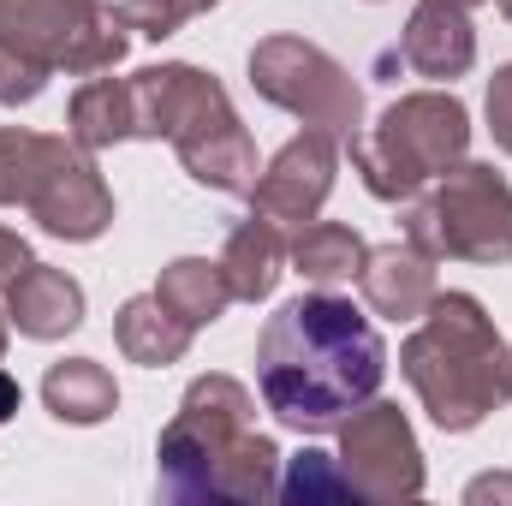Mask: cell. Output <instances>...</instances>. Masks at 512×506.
I'll return each instance as SVG.
<instances>
[{
	"mask_svg": "<svg viewBox=\"0 0 512 506\" xmlns=\"http://www.w3.org/2000/svg\"><path fill=\"white\" fill-rule=\"evenodd\" d=\"M334 167H340V137H328V131L292 137V143L256 173V185H251L256 215H268V221H280V227L316 221V209H322L328 191H334Z\"/></svg>",
	"mask_w": 512,
	"mask_h": 506,
	"instance_id": "obj_10",
	"label": "cell"
},
{
	"mask_svg": "<svg viewBox=\"0 0 512 506\" xmlns=\"http://www.w3.org/2000/svg\"><path fill=\"white\" fill-rule=\"evenodd\" d=\"M364 256H370V245H364L346 221H304L298 239L286 245V262H292L310 286H328V292L346 286V280H358Z\"/></svg>",
	"mask_w": 512,
	"mask_h": 506,
	"instance_id": "obj_16",
	"label": "cell"
},
{
	"mask_svg": "<svg viewBox=\"0 0 512 506\" xmlns=\"http://www.w3.org/2000/svg\"><path fill=\"white\" fill-rule=\"evenodd\" d=\"M501 12H507V18H512V0H501Z\"/></svg>",
	"mask_w": 512,
	"mask_h": 506,
	"instance_id": "obj_29",
	"label": "cell"
},
{
	"mask_svg": "<svg viewBox=\"0 0 512 506\" xmlns=\"http://www.w3.org/2000/svg\"><path fill=\"white\" fill-rule=\"evenodd\" d=\"M66 137H72L78 149H108V143H126V137H137L131 78H90V84L72 96Z\"/></svg>",
	"mask_w": 512,
	"mask_h": 506,
	"instance_id": "obj_17",
	"label": "cell"
},
{
	"mask_svg": "<svg viewBox=\"0 0 512 506\" xmlns=\"http://www.w3.org/2000/svg\"><path fill=\"white\" fill-rule=\"evenodd\" d=\"M280 268H286L280 221L251 215L245 227H233V239H227V251H221V274H227L233 298H245V304L268 298V292H274V280H280Z\"/></svg>",
	"mask_w": 512,
	"mask_h": 506,
	"instance_id": "obj_15",
	"label": "cell"
},
{
	"mask_svg": "<svg viewBox=\"0 0 512 506\" xmlns=\"http://www.w3.org/2000/svg\"><path fill=\"white\" fill-rule=\"evenodd\" d=\"M0 352H6V328H0Z\"/></svg>",
	"mask_w": 512,
	"mask_h": 506,
	"instance_id": "obj_30",
	"label": "cell"
},
{
	"mask_svg": "<svg viewBox=\"0 0 512 506\" xmlns=\"http://www.w3.org/2000/svg\"><path fill=\"white\" fill-rule=\"evenodd\" d=\"M137 102V137H167L185 161V173L209 191L251 197L256 185V143L245 137L227 90L197 66H149L131 78Z\"/></svg>",
	"mask_w": 512,
	"mask_h": 506,
	"instance_id": "obj_4",
	"label": "cell"
},
{
	"mask_svg": "<svg viewBox=\"0 0 512 506\" xmlns=\"http://www.w3.org/2000/svg\"><path fill=\"white\" fill-rule=\"evenodd\" d=\"M191 334H197V328L179 322L155 292H143V298L120 304V316H114V340H120V352H126L131 364H143V370L179 364L185 346H191Z\"/></svg>",
	"mask_w": 512,
	"mask_h": 506,
	"instance_id": "obj_14",
	"label": "cell"
},
{
	"mask_svg": "<svg viewBox=\"0 0 512 506\" xmlns=\"http://www.w3.org/2000/svg\"><path fill=\"white\" fill-rule=\"evenodd\" d=\"M405 245L453 262H507L512 256V185L483 161H453L429 197L405 209Z\"/></svg>",
	"mask_w": 512,
	"mask_h": 506,
	"instance_id": "obj_6",
	"label": "cell"
},
{
	"mask_svg": "<svg viewBox=\"0 0 512 506\" xmlns=\"http://www.w3.org/2000/svg\"><path fill=\"white\" fill-rule=\"evenodd\" d=\"M66 155V137H42V131H0V203H24L42 191L48 167Z\"/></svg>",
	"mask_w": 512,
	"mask_h": 506,
	"instance_id": "obj_20",
	"label": "cell"
},
{
	"mask_svg": "<svg viewBox=\"0 0 512 506\" xmlns=\"http://www.w3.org/2000/svg\"><path fill=\"white\" fill-rule=\"evenodd\" d=\"M42 84H48V66L0 42V108H18V102H36V96H42Z\"/></svg>",
	"mask_w": 512,
	"mask_h": 506,
	"instance_id": "obj_23",
	"label": "cell"
},
{
	"mask_svg": "<svg viewBox=\"0 0 512 506\" xmlns=\"http://www.w3.org/2000/svg\"><path fill=\"white\" fill-rule=\"evenodd\" d=\"M358 286L370 298V310L387 322H417L429 304H435V268L417 245H382V251L364 256L358 268Z\"/></svg>",
	"mask_w": 512,
	"mask_h": 506,
	"instance_id": "obj_13",
	"label": "cell"
},
{
	"mask_svg": "<svg viewBox=\"0 0 512 506\" xmlns=\"http://www.w3.org/2000/svg\"><path fill=\"white\" fill-rule=\"evenodd\" d=\"M489 131H495V143L512 155V66H501L489 78Z\"/></svg>",
	"mask_w": 512,
	"mask_h": 506,
	"instance_id": "obj_24",
	"label": "cell"
},
{
	"mask_svg": "<svg viewBox=\"0 0 512 506\" xmlns=\"http://www.w3.org/2000/svg\"><path fill=\"white\" fill-rule=\"evenodd\" d=\"M399 370L411 376L429 417L453 435L477 429L495 405L512 399V352L471 292H435L423 328L399 352Z\"/></svg>",
	"mask_w": 512,
	"mask_h": 506,
	"instance_id": "obj_3",
	"label": "cell"
},
{
	"mask_svg": "<svg viewBox=\"0 0 512 506\" xmlns=\"http://www.w3.org/2000/svg\"><path fill=\"white\" fill-rule=\"evenodd\" d=\"M42 399H48V411H54L60 423H102V417L120 405V387H114V376H108L96 358H66V364L48 370Z\"/></svg>",
	"mask_w": 512,
	"mask_h": 506,
	"instance_id": "obj_19",
	"label": "cell"
},
{
	"mask_svg": "<svg viewBox=\"0 0 512 506\" xmlns=\"http://www.w3.org/2000/svg\"><path fill=\"white\" fill-rule=\"evenodd\" d=\"M465 143H471V114L459 96H441V90H417V96H399L370 131H358L346 149L370 185V197L382 203H411L429 179H441L453 161H465Z\"/></svg>",
	"mask_w": 512,
	"mask_h": 506,
	"instance_id": "obj_5",
	"label": "cell"
},
{
	"mask_svg": "<svg viewBox=\"0 0 512 506\" xmlns=\"http://www.w3.org/2000/svg\"><path fill=\"white\" fill-rule=\"evenodd\" d=\"M447 6H483V0H447Z\"/></svg>",
	"mask_w": 512,
	"mask_h": 506,
	"instance_id": "obj_28",
	"label": "cell"
},
{
	"mask_svg": "<svg viewBox=\"0 0 512 506\" xmlns=\"http://www.w3.org/2000/svg\"><path fill=\"white\" fill-rule=\"evenodd\" d=\"M387 376V346L370 316L340 292H304L280 304L256 340V381L268 411L298 429L322 435L340 429L358 405L376 399Z\"/></svg>",
	"mask_w": 512,
	"mask_h": 506,
	"instance_id": "obj_1",
	"label": "cell"
},
{
	"mask_svg": "<svg viewBox=\"0 0 512 506\" xmlns=\"http://www.w3.org/2000/svg\"><path fill=\"white\" fill-rule=\"evenodd\" d=\"M489 495H507L512 501V477H483V483L465 489V501H489Z\"/></svg>",
	"mask_w": 512,
	"mask_h": 506,
	"instance_id": "obj_26",
	"label": "cell"
},
{
	"mask_svg": "<svg viewBox=\"0 0 512 506\" xmlns=\"http://www.w3.org/2000/svg\"><path fill=\"white\" fill-rule=\"evenodd\" d=\"M0 42L48 72H108L126 60V18L96 0H0Z\"/></svg>",
	"mask_w": 512,
	"mask_h": 506,
	"instance_id": "obj_8",
	"label": "cell"
},
{
	"mask_svg": "<svg viewBox=\"0 0 512 506\" xmlns=\"http://www.w3.org/2000/svg\"><path fill=\"white\" fill-rule=\"evenodd\" d=\"M155 298H161V304H167L179 322H191V328H209V322H221V316H227V304H233V286H227L221 262L179 256V262H167V268H161V280H155Z\"/></svg>",
	"mask_w": 512,
	"mask_h": 506,
	"instance_id": "obj_18",
	"label": "cell"
},
{
	"mask_svg": "<svg viewBox=\"0 0 512 506\" xmlns=\"http://www.w3.org/2000/svg\"><path fill=\"white\" fill-rule=\"evenodd\" d=\"M6 316L30 340H60V334H72L84 322V286L66 268L30 262V268H18L6 280Z\"/></svg>",
	"mask_w": 512,
	"mask_h": 506,
	"instance_id": "obj_12",
	"label": "cell"
},
{
	"mask_svg": "<svg viewBox=\"0 0 512 506\" xmlns=\"http://www.w3.org/2000/svg\"><path fill=\"white\" fill-rule=\"evenodd\" d=\"M399 60L417 72V78H465L471 60H477V30L465 18V6H447V0H423L399 36Z\"/></svg>",
	"mask_w": 512,
	"mask_h": 506,
	"instance_id": "obj_11",
	"label": "cell"
},
{
	"mask_svg": "<svg viewBox=\"0 0 512 506\" xmlns=\"http://www.w3.org/2000/svg\"><path fill=\"white\" fill-rule=\"evenodd\" d=\"M18 399H24V387H18V381H12L6 370H0V423H6L12 411H18Z\"/></svg>",
	"mask_w": 512,
	"mask_h": 506,
	"instance_id": "obj_27",
	"label": "cell"
},
{
	"mask_svg": "<svg viewBox=\"0 0 512 506\" xmlns=\"http://www.w3.org/2000/svg\"><path fill=\"white\" fill-rule=\"evenodd\" d=\"M340 471L352 477L358 501H399V495H423V465H417V441L411 423L399 417V405H358L340 441Z\"/></svg>",
	"mask_w": 512,
	"mask_h": 506,
	"instance_id": "obj_9",
	"label": "cell"
},
{
	"mask_svg": "<svg viewBox=\"0 0 512 506\" xmlns=\"http://www.w3.org/2000/svg\"><path fill=\"white\" fill-rule=\"evenodd\" d=\"M251 84H256V96H268L274 108L298 114L310 131H328L340 143L358 137L364 96H358L352 72L334 54H322L316 42H304V36H268V42H256Z\"/></svg>",
	"mask_w": 512,
	"mask_h": 506,
	"instance_id": "obj_7",
	"label": "cell"
},
{
	"mask_svg": "<svg viewBox=\"0 0 512 506\" xmlns=\"http://www.w3.org/2000/svg\"><path fill=\"white\" fill-rule=\"evenodd\" d=\"M18 268H30V245H24L18 233H6V227H0V280H12Z\"/></svg>",
	"mask_w": 512,
	"mask_h": 506,
	"instance_id": "obj_25",
	"label": "cell"
},
{
	"mask_svg": "<svg viewBox=\"0 0 512 506\" xmlns=\"http://www.w3.org/2000/svg\"><path fill=\"white\" fill-rule=\"evenodd\" d=\"M167 501H262L274 495V441L251 429V393L233 376L191 381L179 417L161 429Z\"/></svg>",
	"mask_w": 512,
	"mask_h": 506,
	"instance_id": "obj_2",
	"label": "cell"
},
{
	"mask_svg": "<svg viewBox=\"0 0 512 506\" xmlns=\"http://www.w3.org/2000/svg\"><path fill=\"white\" fill-rule=\"evenodd\" d=\"M209 6H221V0H126L120 18H126V30L161 42V36H173L185 18H197V12H209Z\"/></svg>",
	"mask_w": 512,
	"mask_h": 506,
	"instance_id": "obj_22",
	"label": "cell"
},
{
	"mask_svg": "<svg viewBox=\"0 0 512 506\" xmlns=\"http://www.w3.org/2000/svg\"><path fill=\"white\" fill-rule=\"evenodd\" d=\"M274 495H286V501H358V489H352V477L328 459V453H298L292 459V471H286V483H274Z\"/></svg>",
	"mask_w": 512,
	"mask_h": 506,
	"instance_id": "obj_21",
	"label": "cell"
}]
</instances>
